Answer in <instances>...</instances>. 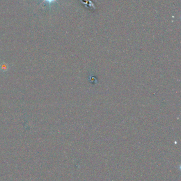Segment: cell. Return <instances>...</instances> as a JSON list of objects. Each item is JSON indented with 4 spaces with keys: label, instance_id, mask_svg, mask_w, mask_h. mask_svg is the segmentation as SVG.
<instances>
[{
    "label": "cell",
    "instance_id": "1",
    "mask_svg": "<svg viewBox=\"0 0 181 181\" xmlns=\"http://www.w3.org/2000/svg\"><path fill=\"white\" fill-rule=\"evenodd\" d=\"M0 68H1V70H3V71H6L8 70V65L6 63H3L2 64H1V67H0Z\"/></svg>",
    "mask_w": 181,
    "mask_h": 181
},
{
    "label": "cell",
    "instance_id": "2",
    "mask_svg": "<svg viewBox=\"0 0 181 181\" xmlns=\"http://www.w3.org/2000/svg\"><path fill=\"white\" fill-rule=\"evenodd\" d=\"M56 1V0H44V2L48 3L49 5H51L52 3H54Z\"/></svg>",
    "mask_w": 181,
    "mask_h": 181
}]
</instances>
